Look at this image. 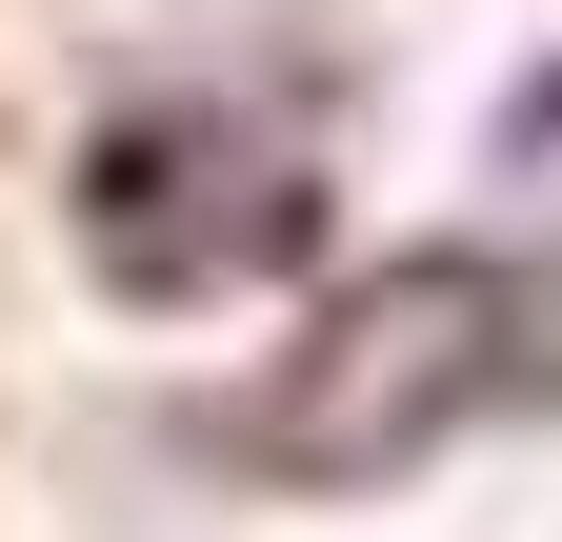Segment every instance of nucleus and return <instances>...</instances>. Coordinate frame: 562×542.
I'll return each mask as SVG.
<instances>
[{
  "label": "nucleus",
  "mask_w": 562,
  "mask_h": 542,
  "mask_svg": "<svg viewBox=\"0 0 562 542\" xmlns=\"http://www.w3.org/2000/svg\"><path fill=\"white\" fill-rule=\"evenodd\" d=\"M542 382H562V282H522V261H382V282L241 402V462L261 483H402V462L482 442Z\"/></svg>",
  "instance_id": "f257e3e1"
}]
</instances>
